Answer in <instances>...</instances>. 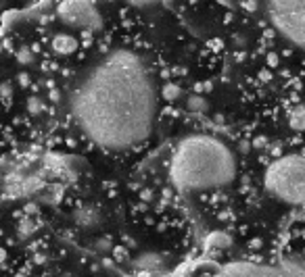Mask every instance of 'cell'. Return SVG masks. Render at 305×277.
<instances>
[{"instance_id": "obj_1", "label": "cell", "mask_w": 305, "mask_h": 277, "mask_svg": "<svg viewBox=\"0 0 305 277\" xmlns=\"http://www.w3.org/2000/svg\"><path fill=\"white\" fill-rule=\"evenodd\" d=\"M155 86L132 50H113L80 79L71 115L94 144L109 150L140 146L155 125Z\"/></svg>"}, {"instance_id": "obj_2", "label": "cell", "mask_w": 305, "mask_h": 277, "mask_svg": "<svg viewBox=\"0 0 305 277\" xmlns=\"http://www.w3.org/2000/svg\"><path fill=\"white\" fill-rule=\"evenodd\" d=\"M237 161L230 148L211 135H188L178 144L170 165V177L178 190L197 192L230 184Z\"/></svg>"}, {"instance_id": "obj_3", "label": "cell", "mask_w": 305, "mask_h": 277, "mask_svg": "<svg viewBox=\"0 0 305 277\" xmlns=\"http://www.w3.org/2000/svg\"><path fill=\"white\" fill-rule=\"evenodd\" d=\"M263 182L274 198L288 204H305V157L288 155L276 159Z\"/></svg>"}, {"instance_id": "obj_4", "label": "cell", "mask_w": 305, "mask_h": 277, "mask_svg": "<svg viewBox=\"0 0 305 277\" xmlns=\"http://www.w3.org/2000/svg\"><path fill=\"white\" fill-rule=\"evenodd\" d=\"M268 19L290 44L305 48V3H268Z\"/></svg>"}, {"instance_id": "obj_5", "label": "cell", "mask_w": 305, "mask_h": 277, "mask_svg": "<svg viewBox=\"0 0 305 277\" xmlns=\"http://www.w3.org/2000/svg\"><path fill=\"white\" fill-rule=\"evenodd\" d=\"M209 277H305V271L297 265L276 262V265H259V262H232L219 267Z\"/></svg>"}, {"instance_id": "obj_6", "label": "cell", "mask_w": 305, "mask_h": 277, "mask_svg": "<svg viewBox=\"0 0 305 277\" xmlns=\"http://www.w3.org/2000/svg\"><path fill=\"white\" fill-rule=\"evenodd\" d=\"M57 15L61 17L63 23L80 27V30H101L103 19L99 15V11L94 9L90 3H61Z\"/></svg>"}, {"instance_id": "obj_7", "label": "cell", "mask_w": 305, "mask_h": 277, "mask_svg": "<svg viewBox=\"0 0 305 277\" xmlns=\"http://www.w3.org/2000/svg\"><path fill=\"white\" fill-rule=\"evenodd\" d=\"M52 50L57 52V54H71V52H75V48H78V40L73 38V36H69V34H57L52 38Z\"/></svg>"}, {"instance_id": "obj_8", "label": "cell", "mask_w": 305, "mask_h": 277, "mask_svg": "<svg viewBox=\"0 0 305 277\" xmlns=\"http://www.w3.org/2000/svg\"><path fill=\"white\" fill-rule=\"evenodd\" d=\"M73 219L78 221V225H80V227H84V229H92L94 225H99L101 215H99V211H94V209H80V211H75Z\"/></svg>"}, {"instance_id": "obj_9", "label": "cell", "mask_w": 305, "mask_h": 277, "mask_svg": "<svg viewBox=\"0 0 305 277\" xmlns=\"http://www.w3.org/2000/svg\"><path fill=\"white\" fill-rule=\"evenodd\" d=\"M288 125L295 131H305V104H299L290 110L288 115Z\"/></svg>"}, {"instance_id": "obj_10", "label": "cell", "mask_w": 305, "mask_h": 277, "mask_svg": "<svg viewBox=\"0 0 305 277\" xmlns=\"http://www.w3.org/2000/svg\"><path fill=\"white\" fill-rule=\"evenodd\" d=\"M134 262H136V267L150 271V269H157L161 265V258L157 254H142V256H138Z\"/></svg>"}, {"instance_id": "obj_11", "label": "cell", "mask_w": 305, "mask_h": 277, "mask_svg": "<svg viewBox=\"0 0 305 277\" xmlns=\"http://www.w3.org/2000/svg\"><path fill=\"white\" fill-rule=\"evenodd\" d=\"M186 106H188V110H192V113H205V110L209 108L207 100L203 98V96H199V94H192L190 98L186 100Z\"/></svg>"}, {"instance_id": "obj_12", "label": "cell", "mask_w": 305, "mask_h": 277, "mask_svg": "<svg viewBox=\"0 0 305 277\" xmlns=\"http://www.w3.org/2000/svg\"><path fill=\"white\" fill-rule=\"evenodd\" d=\"M230 235H226L224 231H215L207 238V246H213V248H228L230 246Z\"/></svg>"}, {"instance_id": "obj_13", "label": "cell", "mask_w": 305, "mask_h": 277, "mask_svg": "<svg viewBox=\"0 0 305 277\" xmlns=\"http://www.w3.org/2000/svg\"><path fill=\"white\" fill-rule=\"evenodd\" d=\"M161 94H163L165 100H178L180 94H182V90H180V86H176V84H165Z\"/></svg>"}, {"instance_id": "obj_14", "label": "cell", "mask_w": 305, "mask_h": 277, "mask_svg": "<svg viewBox=\"0 0 305 277\" xmlns=\"http://www.w3.org/2000/svg\"><path fill=\"white\" fill-rule=\"evenodd\" d=\"M27 110H30L32 115H40L44 110V104L38 96H30V98H27Z\"/></svg>"}, {"instance_id": "obj_15", "label": "cell", "mask_w": 305, "mask_h": 277, "mask_svg": "<svg viewBox=\"0 0 305 277\" xmlns=\"http://www.w3.org/2000/svg\"><path fill=\"white\" fill-rule=\"evenodd\" d=\"M34 231H36V223H34V221L32 219H23L21 221V227H19V235H21V238H27V235L34 233Z\"/></svg>"}, {"instance_id": "obj_16", "label": "cell", "mask_w": 305, "mask_h": 277, "mask_svg": "<svg viewBox=\"0 0 305 277\" xmlns=\"http://www.w3.org/2000/svg\"><path fill=\"white\" fill-rule=\"evenodd\" d=\"M17 59H19V63L27 65V63H32V61H34V54H32V50H27V48H21V50L17 52Z\"/></svg>"}, {"instance_id": "obj_17", "label": "cell", "mask_w": 305, "mask_h": 277, "mask_svg": "<svg viewBox=\"0 0 305 277\" xmlns=\"http://www.w3.org/2000/svg\"><path fill=\"white\" fill-rule=\"evenodd\" d=\"M11 92H13V88H11L9 81L0 84V96H3V98H11Z\"/></svg>"}, {"instance_id": "obj_18", "label": "cell", "mask_w": 305, "mask_h": 277, "mask_svg": "<svg viewBox=\"0 0 305 277\" xmlns=\"http://www.w3.org/2000/svg\"><path fill=\"white\" fill-rule=\"evenodd\" d=\"M19 81H21V86H30V75L21 73V75H19Z\"/></svg>"}, {"instance_id": "obj_19", "label": "cell", "mask_w": 305, "mask_h": 277, "mask_svg": "<svg viewBox=\"0 0 305 277\" xmlns=\"http://www.w3.org/2000/svg\"><path fill=\"white\" fill-rule=\"evenodd\" d=\"M263 142H266V137H257V140L253 142V146H255V148H263V146H266Z\"/></svg>"}, {"instance_id": "obj_20", "label": "cell", "mask_w": 305, "mask_h": 277, "mask_svg": "<svg viewBox=\"0 0 305 277\" xmlns=\"http://www.w3.org/2000/svg\"><path fill=\"white\" fill-rule=\"evenodd\" d=\"M268 61H270V65H272V67H276V65H278V57H276V54H270V57H268Z\"/></svg>"}, {"instance_id": "obj_21", "label": "cell", "mask_w": 305, "mask_h": 277, "mask_svg": "<svg viewBox=\"0 0 305 277\" xmlns=\"http://www.w3.org/2000/svg\"><path fill=\"white\" fill-rule=\"evenodd\" d=\"M7 260V250L5 248H0V262H5Z\"/></svg>"}, {"instance_id": "obj_22", "label": "cell", "mask_w": 305, "mask_h": 277, "mask_svg": "<svg viewBox=\"0 0 305 277\" xmlns=\"http://www.w3.org/2000/svg\"><path fill=\"white\" fill-rule=\"evenodd\" d=\"M17 277H25V275H17Z\"/></svg>"}]
</instances>
